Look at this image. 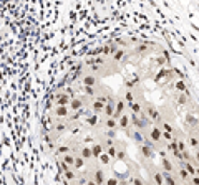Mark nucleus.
I'll use <instances>...</instances> for the list:
<instances>
[{
  "label": "nucleus",
  "instance_id": "nucleus-1",
  "mask_svg": "<svg viewBox=\"0 0 199 185\" xmlns=\"http://www.w3.org/2000/svg\"><path fill=\"white\" fill-rule=\"evenodd\" d=\"M148 137H149V141H151L153 144H159L161 141H163V131H161L159 126H158V124H153V126H151Z\"/></svg>",
  "mask_w": 199,
  "mask_h": 185
},
{
  "label": "nucleus",
  "instance_id": "nucleus-2",
  "mask_svg": "<svg viewBox=\"0 0 199 185\" xmlns=\"http://www.w3.org/2000/svg\"><path fill=\"white\" fill-rule=\"evenodd\" d=\"M90 107H91V112L96 114V116H100V114H103L105 112V107H106V104L101 103V101H98L95 98V99L91 101V104H90Z\"/></svg>",
  "mask_w": 199,
  "mask_h": 185
},
{
  "label": "nucleus",
  "instance_id": "nucleus-3",
  "mask_svg": "<svg viewBox=\"0 0 199 185\" xmlns=\"http://www.w3.org/2000/svg\"><path fill=\"white\" fill-rule=\"evenodd\" d=\"M93 180H95L98 185H105V184H106L108 178H106V175H105L103 169H100V167L95 169V172H93Z\"/></svg>",
  "mask_w": 199,
  "mask_h": 185
},
{
  "label": "nucleus",
  "instance_id": "nucleus-4",
  "mask_svg": "<svg viewBox=\"0 0 199 185\" xmlns=\"http://www.w3.org/2000/svg\"><path fill=\"white\" fill-rule=\"evenodd\" d=\"M128 106L126 104V101H124V98H118L116 99V112H114V119H120L121 116L124 114V107Z\"/></svg>",
  "mask_w": 199,
  "mask_h": 185
},
{
  "label": "nucleus",
  "instance_id": "nucleus-5",
  "mask_svg": "<svg viewBox=\"0 0 199 185\" xmlns=\"http://www.w3.org/2000/svg\"><path fill=\"white\" fill-rule=\"evenodd\" d=\"M100 84V79L95 75H86L83 76V86H90V88H96Z\"/></svg>",
  "mask_w": 199,
  "mask_h": 185
},
{
  "label": "nucleus",
  "instance_id": "nucleus-6",
  "mask_svg": "<svg viewBox=\"0 0 199 185\" xmlns=\"http://www.w3.org/2000/svg\"><path fill=\"white\" fill-rule=\"evenodd\" d=\"M118 124H120V129H123V131H128L129 126H131V118H129L128 114H123V116L118 119Z\"/></svg>",
  "mask_w": 199,
  "mask_h": 185
},
{
  "label": "nucleus",
  "instance_id": "nucleus-7",
  "mask_svg": "<svg viewBox=\"0 0 199 185\" xmlns=\"http://www.w3.org/2000/svg\"><path fill=\"white\" fill-rule=\"evenodd\" d=\"M161 169H163V172H168V174H173L174 172L173 162H171L168 157H163V159H161Z\"/></svg>",
  "mask_w": 199,
  "mask_h": 185
},
{
  "label": "nucleus",
  "instance_id": "nucleus-8",
  "mask_svg": "<svg viewBox=\"0 0 199 185\" xmlns=\"http://www.w3.org/2000/svg\"><path fill=\"white\" fill-rule=\"evenodd\" d=\"M80 157H83L85 160H90V159H95L93 157V150H91V146H83L82 150H80Z\"/></svg>",
  "mask_w": 199,
  "mask_h": 185
},
{
  "label": "nucleus",
  "instance_id": "nucleus-9",
  "mask_svg": "<svg viewBox=\"0 0 199 185\" xmlns=\"http://www.w3.org/2000/svg\"><path fill=\"white\" fill-rule=\"evenodd\" d=\"M114 112H116V103H110L106 104V107H105V118L110 119V118H114Z\"/></svg>",
  "mask_w": 199,
  "mask_h": 185
},
{
  "label": "nucleus",
  "instance_id": "nucleus-10",
  "mask_svg": "<svg viewBox=\"0 0 199 185\" xmlns=\"http://www.w3.org/2000/svg\"><path fill=\"white\" fill-rule=\"evenodd\" d=\"M141 154L144 159H153L154 157V149L151 146H146V144H143L141 146Z\"/></svg>",
  "mask_w": 199,
  "mask_h": 185
},
{
  "label": "nucleus",
  "instance_id": "nucleus-11",
  "mask_svg": "<svg viewBox=\"0 0 199 185\" xmlns=\"http://www.w3.org/2000/svg\"><path fill=\"white\" fill-rule=\"evenodd\" d=\"M68 112H70V107H68V106H57V107H55V116H57L58 119H60V118H67Z\"/></svg>",
  "mask_w": 199,
  "mask_h": 185
},
{
  "label": "nucleus",
  "instance_id": "nucleus-12",
  "mask_svg": "<svg viewBox=\"0 0 199 185\" xmlns=\"http://www.w3.org/2000/svg\"><path fill=\"white\" fill-rule=\"evenodd\" d=\"M91 150H93V157H95V159H100V157H101V155H103V144H101V142H96V144H93V146H91Z\"/></svg>",
  "mask_w": 199,
  "mask_h": 185
},
{
  "label": "nucleus",
  "instance_id": "nucleus-13",
  "mask_svg": "<svg viewBox=\"0 0 199 185\" xmlns=\"http://www.w3.org/2000/svg\"><path fill=\"white\" fill-rule=\"evenodd\" d=\"M61 162H65L67 165H70V167H73V169H75V162H76V155H75L73 152H71V154H67V155H63V157H61Z\"/></svg>",
  "mask_w": 199,
  "mask_h": 185
},
{
  "label": "nucleus",
  "instance_id": "nucleus-14",
  "mask_svg": "<svg viewBox=\"0 0 199 185\" xmlns=\"http://www.w3.org/2000/svg\"><path fill=\"white\" fill-rule=\"evenodd\" d=\"M83 99L82 98H73L71 99V103H70V109H73V111H80V109H83Z\"/></svg>",
  "mask_w": 199,
  "mask_h": 185
},
{
  "label": "nucleus",
  "instance_id": "nucleus-15",
  "mask_svg": "<svg viewBox=\"0 0 199 185\" xmlns=\"http://www.w3.org/2000/svg\"><path fill=\"white\" fill-rule=\"evenodd\" d=\"M141 132H143V131H138V129H135V131H131V134H129V135H131V137L135 139L138 144H141V146H143V144L146 142V139H144V135H143Z\"/></svg>",
  "mask_w": 199,
  "mask_h": 185
},
{
  "label": "nucleus",
  "instance_id": "nucleus-16",
  "mask_svg": "<svg viewBox=\"0 0 199 185\" xmlns=\"http://www.w3.org/2000/svg\"><path fill=\"white\" fill-rule=\"evenodd\" d=\"M188 146L192 147V149H196V150H199V137H196L192 132L188 135Z\"/></svg>",
  "mask_w": 199,
  "mask_h": 185
},
{
  "label": "nucleus",
  "instance_id": "nucleus-17",
  "mask_svg": "<svg viewBox=\"0 0 199 185\" xmlns=\"http://www.w3.org/2000/svg\"><path fill=\"white\" fill-rule=\"evenodd\" d=\"M105 127L106 129H111V131H116V127H120V124H118V119L114 118H110L105 121Z\"/></svg>",
  "mask_w": 199,
  "mask_h": 185
},
{
  "label": "nucleus",
  "instance_id": "nucleus-18",
  "mask_svg": "<svg viewBox=\"0 0 199 185\" xmlns=\"http://www.w3.org/2000/svg\"><path fill=\"white\" fill-rule=\"evenodd\" d=\"M67 127H68V122L67 121H58L57 124H55V134H61V132H65L67 131Z\"/></svg>",
  "mask_w": 199,
  "mask_h": 185
},
{
  "label": "nucleus",
  "instance_id": "nucleus-19",
  "mask_svg": "<svg viewBox=\"0 0 199 185\" xmlns=\"http://www.w3.org/2000/svg\"><path fill=\"white\" fill-rule=\"evenodd\" d=\"M186 124L189 126V127H198L199 126V121L192 116V114H186Z\"/></svg>",
  "mask_w": 199,
  "mask_h": 185
},
{
  "label": "nucleus",
  "instance_id": "nucleus-20",
  "mask_svg": "<svg viewBox=\"0 0 199 185\" xmlns=\"http://www.w3.org/2000/svg\"><path fill=\"white\" fill-rule=\"evenodd\" d=\"M70 103L71 101H68V96H65V94L57 98V106H68L70 107Z\"/></svg>",
  "mask_w": 199,
  "mask_h": 185
},
{
  "label": "nucleus",
  "instance_id": "nucleus-21",
  "mask_svg": "<svg viewBox=\"0 0 199 185\" xmlns=\"http://www.w3.org/2000/svg\"><path fill=\"white\" fill-rule=\"evenodd\" d=\"M158 126L161 127V131H163V132H169V134H173V132H174L173 127H171V124H169V122H166L164 119H163V121H161Z\"/></svg>",
  "mask_w": 199,
  "mask_h": 185
},
{
  "label": "nucleus",
  "instance_id": "nucleus-22",
  "mask_svg": "<svg viewBox=\"0 0 199 185\" xmlns=\"http://www.w3.org/2000/svg\"><path fill=\"white\" fill-rule=\"evenodd\" d=\"M178 177L181 178V180H184V182H188L189 178H192L191 175H189V172L186 170L184 167H181V169H179V172H178Z\"/></svg>",
  "mask_w": 199,
  "mask_h": 185
},
{
  "label": "nucleus",
  "instance_id": "nucleus-23",
  "mask_svg": "<svg viewBox=\"0 0 199 185\" xmlns=\"http://www.w3.org/2000/svg\"><path fill=\"white\" fill-rule=\"evenodd\" d=\"M65 178H67L68 182H75V178H76V172H75V169H70V170L65 172Z\"/></svg>",
  "mask_w": 199,
  "mask_h": 185
},
{
  "label": "nucleus",
  "instance_id": "nucleus-24",
  "mask_svg": "<svg viewBox=\"0 0 199 185\" xmlns=\"http://www.w3.org/2000/svg\"><path fill=\"white\" fill-rule=\"evenodd\" d=\"M183 167L189 172V175H191V177H194V175H196V170H198V169H196L191 162H184V165H183Z\"/></svg>",
  "mask_w": 199,
  "mask_h": 185
},
{
  "label": "nucleus",
  "instance_id": "nucleus-25",
  "mask_svg": "<svg viewBox=\"0 0 199 185\" xmlns=\"http://www.w3.org/2000/svg\"><path fill=\"white\" fill-rule=\"evenodd\" d=\"M106 154H108V155H110L111 157V159H116V157H118V147L116 146H111V147H108V149H106Z\"/></svg>",
  "mask_w": 199,
  "mask_h": 185
},
{
  "label": "nucleus",
  "instance_id": "nucleus-26",
  "mask_svg": "<svg viewBox=\"0 0 199 185\" xmlns=\"http://www.w3.org/2000/svg\"><path fill=\"white\" fill-rule=\"evenodd\" d=\"M83 91H85V94H86V96H90V98H96V88L83 86Z\"/></svg>",
  "mask_w": 199,
  "mask_h": 185
},
{
  "label": "nucleus",
  "instance_id": "nucleus-27",
  "mask_svg": "<svg viewBox=\"0 0 199 185\" xmlns=\"http://www.w3.org/2000/svg\"><path fill=\"white\" fill-rule=\"evenodd\" d=\"M124 101H126L128 106H131V104L135 103V94H133V91H126V94H124Z\"/></svg>",
  "mask_w": 199,
  "mask_h": 185
},
{
  "label": "nucleus",
  "instance_id": "nucleus-28",
  "mask_svg": "<svg viewBox=\"0 0 199 185\" xmlns=\"http://www.w3.org/2000/svg\"><path fill=\"white\" fill-rule=\"evenodd\" d=\"M57 154L63 157V155H67V154H71V149L68 146H61V147H58V149H57Z\"/></svg>",
  "mask_w": 199,
  "mask_h": 185
},
{
  "label": "nucleus",
  "instance_id": "nucleus-29",
  "mask_svg": "<svg viewBox=\"0 0 199 185\" xmlns=\"http://www.w3.org/2000/svg\"><path fill=\"white\" fill-rule=\"evenodd\" d=\"M85 162H86V160L83 159V157L76 155V162H75V170H76V169H83V167H85Z\"/></svg>",
  "mask_w": 199,
  "mask_h": 185
},
{
  "label": "nucleus",
  "instance_id": "nucleus-30",
  "mask_svg": "<svg viewBox=\"0 0 199 185\" xmlns=\"http://www.w3.org/2000/svg\"><path fill=\"white\" fill-rule=\"evenodd\" d=\"M124 55H126V51H124L123 48H121V50H118L116 53L113 55V60H114V61H121V60L124 58Z\"/></svg>",
  "mask_w": 199,
  "mask_h": 185
},
{
  "label": "nucleus",
  "instance_id": "nucleus-31",
  "mask_svg": "<svg viewBox=\"0 0 199 185\" xmlns=\"http://www.w3.org/2000/svg\"><path fill=\"white\" fill-rule=\"evenodd\" d=\"M86 124L88 126H96L98 124V116H96V114H93V116H90V118H86Z\"/></svg>",
  "mask_w": 199,
  "mask_h": 185
},
{
  "label": "nucleus",
  "instance_id": "nucleus-32",
  "mask_svg": "<svg viewBox=\"0 0 199 185\" xmlns=\"http://www.w3.org/2000/svg\"><path fill=\"white\" fill-rule=\"evenodd\" d=\"M188 142H184L183 139H178V150H181V152H186L188 150Z\"/></svg>",
  "mask_w": 199,
  "mask_h": 185
},
{
  "label": "nucleus",
  "instance_id": "nucleus-33",
  "mask_svg": "<svg viewBox=\"0 0 199 185\" xmlns=\"http://www.w3.org/2000/svg\"><path fill=\"white\" fill-rule=\"evenodd\" d=\"M110 162H111V157L108 155L106 152H105L103 155L100 157V164H103V165H108V164H110Z\"/></svg>",
  "mask_w": 199,
  "mask_h": 185
},
{
  "label": "nucleus",
  "instance_id": "nucleus-34",
  "mask_svg": "<svg viewBox=\"0 0 199 185\" xmlns=\"http://www.w3.org/2000/svg\"><path fill=\"white\" fill-rule=\"evenodd\" d=\"M176 89H178V91H181V92H186V84H184V81H178V83H176Z\"/></svg>",
  "mask_w": 199,
  "mask_h": 185
},
{
  "label": "nucleus",
  "instance_id": "nucleus-35",
  "mask_svg": "<svg viewBox=\"0 0 199 185\" xmlns=\"http://www.w3.org/2000/svg\"><path fill=\"white\" fill-rule=\"evenodd\" d=\"M133 185H144V182H143V178L139 175H135L133 177Z\"/></svg>",
  "mask_w": 199,
  "mask_h": 185
},
{
  "label": "nucleus",
  "instance_id": "nucleus-36",
  "mask_svg": "<svg viewBox=\"0 0 199 185\" xmlns=\"http://www.w3.org/2000/svg\"><path fill=\"white\" fill-rule=\"evenodd\" d=\"M105 185H120V182H118L116 177H110V178L106 180V184H105Z\"/></svg>",
  "mask_w": 199,
  "mask_h": 185
},
{
  "label": "nucleus",
  "instance_id": "nucleus-37",
  "mask_svg": "<svg viewBox=\"0 0 199 185\" xmlns=\"http://www.w3.org/2000/svg\"><path fill=\"white\" fill-rule=\"evenodd\" d=\"M105 135H106L108 139H114V137H116V131H111V129H106Z\"/></svg>",
  "mask_w": 199,
  "mask_h": 185
},
{
  "label": "nucleus",
  "instance_id": "nucleus-38",
  "mask_svg": "<svg viewBox=\"0 0 199 185\" xmlns=\"http://www.w3.org/2000/svg\"><path fill=\"white\" fill-rule=\"evenodd\" d=\"M118 160H124L126 159V152H124V149H120L118 150V157H116Z\"/></svg>",
  "mask_w": 199,
  "mask_h": 185
},
{
  "label": "nucleus",
  "instance_id": "nucleus-39",
  "mask_svg": "<svg viewBox=\"0 0 199 185\" xmlns=\"http://www.w3.org/2000/svg\"><path fill=\"white\" fill-rule=\"evenodd\" d=\"M148 50V43L146 41H143V45H139L138 48H136V51H146Z\"/></svg>",
  "mask_w": 199,
  "mask_h": 185
},
{
  "label": "nucleus",
  "instance_id": "nucleus-40",
  "mask_svg": "<svg viewBox=\"0 0 199 185\" xmlns=\"http://www.w3.org/2000/svg\"><path fill=\"white\" fill-rule=\"evenodd\" d=\"M186 101H188V99H186L184 94H179V96H178V103L179 104H186Z\"/></svg>",
  "mask_w": 199,
  "mask_h": 185
},
{
  "label": "nucleus",
  "instance_id": "nucleus-41",
  "mask_svg": "<svg viewBox=\"0 0 199 185\" xmlns=\"http://www.w3.org/2000/svg\"><path fill=\"white\" fill-rule=\"evenodd\" d=\"M191 182H192V185H199V177H198V175H194V177L191 178Z\"/></svg>",
  "mask_w": 199,
  "mask_h": 185
},
{
  "label": "nucleus",
  "instance_id": "nucleus-42",
  "mask_svg": "<svg viewBox=\"0 0 199 185\" xmlns=\"http://www.w3.org/2000/svg\"><path fill=\"white\" fill-rule=\"evenodd\" d=\"M86 185H98V184H96V182H95V180H93V178H90V180H88V182H86Z\"/></svg>",
  "mask_w": 199,
  "mask_h": 185
},
{
  "label": "nucleus",
  "instance_id": "nucleus-43",
  "mask_svg": "<svg viewBox=\"0 0 199 185\" xmlns=\"http://www.w3.org/2000/svg\"><path fill=\"white\" fill-rule=\"evenodd\" d=\"M196 175H198V177H199V169H198V170H196Z\"/></svg>",
  "mask_w": 199,
  "mask_h": 185
},
{
  "label": "nucleus",
  "instance_id": "nucleus-44",
  "mask_svg": "<svg viewBox=\"0 0 199 185\" xmlns=\"http://www.w3.org/2000/svg\"><path fill=\"white\" fill-rule=\"evenodd\" d=\"M70 185H78V184H75V182H71V184Z\"/></svg>",
  "mask_w": 199,
  "mask_h": 185
}]
</instances>
